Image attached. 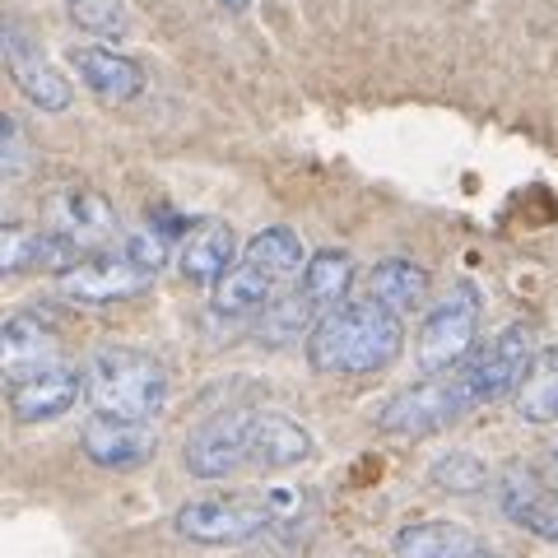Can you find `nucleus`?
<instances>
[{
    "mask_svg": "<svg viewBox=\"0 0 558 558\" xmlns=\"http://www.w3.org/2000/svg\"><path fill=\"white\" fill-rule=\"evenodd\" d=\"M480 317H484V299L480 289L461 279L451 284V293H442L438 303L428 307L424 326L414 336V363L418 373H451L470 359V349L480 344Z\"/></svg>",
    "mask_w": 558,
    "mask_h": 558,
    "instance_id": "nucleus-3",
    "label": "nucleus"
},
{
    "mask_svg": "<svg viewBox=\"0 0 558 558\" xmlns=\"http://www.w3.org/2000/svg\"><path fill=\"white\" fill-rule=\"evenodd\" d=\"M428 480L433 488H442V494H457V498H470V494H484L488 488V465L475 457V451H442L438 461L428 465Z\"/></svg>",
    "mask_w": 558,
    "mask_h": 558,
    "instance_id": "nucleus-26",
    "label": "nucleus"
},
{
    "mask_svg": "<svg viewBox=\"0 0 558 558\" xmlns=\"http://www.w3.org/2000/svg\"><path fill=\"white\" fill-rule=\"evenodd\" d=\"M5 70H10L14 89H20L38 112H65L70 102H75L70 80L47 61L43 43L33 38L24 24H5Z\"/></svg>",
    "mask_w": 558,
    "mask_h": 558,
    "instance_id": "nucleus-9",
    "label": "nucleus"
},
{
    "mask_svg": "<svg viewBox=\"0 0 558 558\" xmlns=\"http://www.w3.org/2000/svg\"><path fill=\"white\" fill-rule=\"evenodd\" d=\"M61 5H65V20L98 43H121L135 33L126 0H61Z\"/></svg>",
    "mask_w": 558,
    "mask_h": 558,
    "instance_id": "nucleus-25",
    "label": "nucleus"
},
{
    "mask_svg": "<svg viewBox=\"0 0 558 558\" xmlns=\"http://www.w3.org/2000/svg\"><path fill=\"white\" fill-rule=\"evenodd\" d=\"M238 260H242L238 233H233V223H223L219 215L196 219L178 242V270H182V279L191 289L215 293Z\"/></svg>",
    "mask_w": 558,
    "mask_h": 558,
    "instance_id": "nucleus-10",
    "label": "nucleus"
},
{
    "mask_svg": "<svg viewBox=\"0 0 558 558\" xmlns=\"http://www.w3.org/2000/svg\"><path fill=\"white\" fill-rule=\"evenodd\" d=\"M275 521V508L252 494H229V498H196L182 502L172 517V531L191 545L205 549H229V545H247Z\"/></svg>",
    "mask_w": 558,
    "mask_h": 558,
    "instance_id": "nucleus-5",
    "label": "nucleus"
},
{
    "mask_svg": "<svg viewBox=\"0 0 558 558\" xmlns=\"http://www.w3.org/2000/svg\"><path fill=\"white\" fill-rule=\"evenodd\" d=\"M465 410H475V400L465 391L461 368L451 373H428L424 381H414L400 396H391L377 410V428L391 438H424V433H442L451 428Z\"/></svg>",
    "mask_w": 558,
    "mask_h": 558,
    "instance_id": "nucleus-4",
    "label": "nucleus"
},
{
    "mask_svg": "<svg viewBox=\"0 0 558 558\" xmlns=\"http://www.w3.org/2000/svg\"><path fill=\"white\" fill-rule=\"evenodd\" d=\"M219 5H223V10H233V14H242V10L252 5V0H219Z\"/></svg>",
    "mask_w": 558,
    "mask_h": 558,
    "instance_id": "nucleus-28",
    "label": "nucleus"
},
{
    "mask_svg": "<svg viewBox=\"0 0 558 558\" xmlns=\"http://www.w3.org/2000/svg\"><path fill=\"white\" fill-rule=\"evenodd\" d=\"M396 558H480V535L461 521H410L391 539Z\"/></svg>",
    "mask_w": 558,
    "mask_h": 558,
    "instance_id": "nucleus-21",
    "label": "nucleus"
},
{
    "mask_svg": "<svg viewBox=\"0 0 558 558\" xmlns=\"http://www.w3.org/2000/svg\"><path fill=\"white\" fill-rule=\"evenodd\" d=\"M554 475H558V442H554Z\"/></svg>",
    "mask_w": 558,
    "mask_h": 558,
    "instance_id": "nucleus-30",
    "label": "nucleus"
},
{
    "mask_svg": "<svg viewBox=\"0 0 558 558\" xmlns=\"http://www.w3.org/2000/svg\"><path fill=\"white\" fill-rule=\"evenodd\" d=\"M535 349H531V326H502L498 336L480 340L475 349H470V359L461 363V377H465V391L475 405H494V400L512 396L521 373L531 368Z\"/></svg>",
    "mask_w": 558,
    "mask_h": 558,
    "instance_id": "nucleus-7",
    "label": "nucleus"
},
{
    "mask_svg": "<svg viewBox=\"0 0 558 558\" xmlns=\"http://www.w3.org/2000/svg\"><path fill=\"white\" fill-rule=\"evenodd\" d=\"M168 396H172L168 368L135 344H108L84 363V400L94 405V414L154 424L163 414Z\"/></svg>",
    "mask_w": 558,
    "mask_h": 558,
    "instance_id": "nucleus-2",
    "label": "nucleus"
},
{
    "mask_svg": "<svg viewBox=\"0 0 558 558\" xmlns=\"http://www.w3.org/2000/svg\"><path fill=\"white\" fill-rule=\"evenodd\" d=\"M149 270L126 252V247H108V252H94L75 260L65 275H61V293L75 303H121V299H135L145 293L149 284Z\"/></svg>",
    "mask_w": 558,
    "mask_h": 558,
    "instance_id": "nucleus-8",
    "label": "nucleus"
},
{
    "mask_svg": "<svg viewBox=\"0 0 558 558\" xmlns=\"http://www.w3.org/2000/svg\"><path fill=\"white\" fill-rule=\"evenodd\" d=\"M242 260H252V266L275 279L279 289H289L293 279H303L312 252L303 247V238L289 229V223H270V229H260L247 247H242Z\"/></svg>",
    "mask_w": 558,
    "mask_h": 558,
    "instance_id": "nucleus-22",
    "label": "nucleus"
},
{
    "mask_svg": "<svg viewBox=\"0 0 558 558\" xmlns=\"http://www.w3.org/2000/svg\"><path fill=\"white\" fill-rule=\"evenodd\" d=\"M405 349V322L391 307L373 303L368 293L330 307L307 336V363L312 373L326 377H363L391 368Z\"/></svg>",
    "mask_w": 558,
    "mask_h": 558,
    "instance_id": "nucleus-1",
    "label": "nucleus"
},
{
    "mask_svg": "<svg viewBox=\"0 0 558 558\" xmlns=\"http://www.w3.org/2000/svg\"><path fill=\"white\" fill-rule=\"evenodd\" d=\"M0 163H5V178H20L24 172V135L14 117L0 121Z\"/></svg>",
    "mask_w": 558,
    "mask_h": 558,
    "instance_id": "nucleus-27",
    "label": "nucleus"
},
{
    "mask_svg": "<svg viewBox=\"0 0 558 558\" xmlns=\"http://www.w3.org/2000/svg\"><path fill=\"white\" fill-rule=\"evenodd\" d=\"M428 289H433L428 266H418V260H410V256L377 260V266L368 270V284H363V293H368L373 303L391 307L396 317H410V312L424 307L428 303Z\"/></svg>",
    "mask_w": 558,
    "mask_h": 558,
    "instance_id": "nucleus-18",
    "label": "nucleus"
},
{
    "mask_svg": "<svg viewBox=\"0 0 558 558\" xmlns=\"http://www.w3.org/2000/svg\"><path fill=\"white\" fill-rule=\"evenodd\" d=\"M70 247L94 256V252H108V238L117 233V215L108 196H98V191L80 186V191H65V196L57 201V229Z\"/></svg>",
    "mask_w": 558,
    "mask_h": 558,
    "instance_id": "nucleus-16",
    "label": "nucleus"
},
{
    "mask_svg": "<svg viewBox=\"0 0 558 558\" xmlns=\"http://www.w3.org/2000/svg\"><path fill=\"white\" fill-rule=\"evenodd\" d=\"M75 400H84V373L65 359L24 381H10V414L20 424H51L75 410Z\"/></svg>",
    "mask_w": 558,
    "mask_h": 558,
    "instance_id": "nucleus-12",
    "label": "nucleus"
},
{
    "mask_svg": "<svg viewBox=\"0 0 558 558\" xmlns=\"http://www.w3.org/2000/svg\"><path fill=\"white\" fill-rule=\"evenodd\" d=\"M0 349H5V377L24 381L33 373L61 363V336L57 326H47L38 312H14L5 317V336H0Z\"/></svg>",
    "mask_w": 558,
    "mask_h": 558,
    "instance_id": "nucleus-15",
    "label": "nucleus"
},
{
    "mask_svg": "<svg viewBox=\"0 0 558 558\" xmlns=\"http://www.w3.org/2000/svg\"><path fill=\"white\" fill-rule=\"evenodd\" d=\"M480 558H498V554L494 549H480Z\"/></svg>",
    "mask_w": 558,
    "mask_h": 558,
    "instance_id": "nucleus-29",
    "label": "nucleus"
},
{
    "mask_svg": "<svg viewBox=\"0 0 558 558\" xmlns=\"http://www.w3.org/2000/svg\"><path fill=\"white\" fill-rule=\"evenodd\" d=\"M312 433L299 424V418L279 414V410H256V424H252V465L256 470H293L312 461Z\"/></svg>",
    "mask_w": 558,
    "mask_h": 558,
    "instance_id": "nucleus-17",
    "label": "nucleus"
},
{
    "mask_svg": "<svg viewBox=\"0 0 558 558\" xmlns=\"http://www.w3.org/2000/svg\"><path fill=\"white\" fill-rule=\"evenodd\" d=\"M0 266L5 275H24V270H57L65 275L75 260H84V252H75L61 233H43V229H24V223H10L5 242H0Z\"/></svg>",
    "mask_w": 558,
    "mask_h": 558,
    "instance_id": "nucleus-20",
    "label": "nucleus"
},
{
    "mask_svg": "<svg viewBox=\"0 0 558 558\" xmlns=\"http://www.w3.org/2000/svg\"><path fill=\"white\" fill-rule=\"evenodd\" d=\"M317 322H322V317L312 312V303L303 299L299 289H289V293H279V299H275V303L256 317V330H252V336H256L260 344L279 349V344L307 340V336H312V326H317Z\"/></svg>",
    "mask_w": 558,
    "mask_h": 558,
    "instance_id": "nucleus-24",
    "label": "nucleus"
},
{
    "mask_svg": "<svg viewBox=\"0 0 558 558\" xmlns=\"http://www.w3.org/2000/svg\"><path fill=\"white\" fill-rule=\"evenodd\" d=\"M70 65H75L80 84L89 89L94 98L102 102H135L140 94H145V70H140L135 57H126V51H117L112 43H75L70 47Z\"/></svg>",
    "mask_w": 558,
    "mask_h": 558,
    "instance_id": "nucleus-13",
    "label": "nucleus"
},
{
    "mask_svg": "<svg viewBox=\"0 0 558 558\" xmlns=\"http://www.w3.org/2000/svg\"><path fill=\"white\" fill-rule=\"evenodd\" d=\"M512 405L526 424H558V344L531 359V368L521 373L512 391Z\"/></svg>",
    "mask_w": 558,
    "mask_h": 558,
    "instance_id": "nucleus-23",
    "label": "nucleus"
},
{
    "mask_svg": "<svg viewBox=\"0 0 558 558\" xmlns=\"http://www.w3.org/2000/svg\"><path fill=\"white\" fill-rule=\"evenodd\" d=\"M354 279H359L354 252H344V247H322V252H312L307 270H303V279H299L293 289H299L303 299L312 303V312H317V317H326L330 307H340V303L354 299Z\"/></svg>",
    "mask_w": 558,
    "mask_h": 558,
    "instance_id": "nucleus-19",
    "label": "nucleus"
},
{
    "mask_svg": "<svg viewBox=\"0 0 558 558\" xmlns=\"http://www.w3.org/2000/svg\"><path fill=\"white\" fill-rule=\"evenodd\" d=\"M252 424L256 410L233 405L209 414L205 424L191 428V438L182 447V465L191 480H229L233 470L252 465Z\"/></svg>",
    "mask_w": 558,
    "mask_h": 558,
    "instance_id": "nucleus-6",
    "label": "nucleus"
},
{
    "mask_svg": "<svg viewBox=\"0 0 558 558\" xmlns=\"http://www.w3.org/2000/svg\"><path fill=\"white\" fill-rule=\"evenodd\" d=\"M80 451L98 470H140V465L154 461L159 438H154L149 424H135V418L89 414V424L80 428Z\"/></svg>",
    "mask_w": 558,
    "mask_h": 558,
    "instance_id": "nucleus-11",
    "label": "nucleus"
},
{
    "mask_svg": "<svg viewBox=\"0 0 558 558\" xmlns=\"http://www.w3.org/2000/svg\"><path fill=\"white\" fill-rule=\"evenodd\" d=\"M498 508L512 526L558 545V488H549L535 470H526V465L502 470L498 475Z\"/></svg>",
    "mask_w": 558,
    "mask_h": 558,
    "instance_id": "nucleus-14",
    "label": "nucleus"
}]
</instances>
